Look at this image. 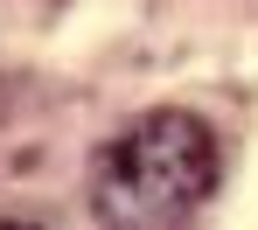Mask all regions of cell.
Here are the masks:
<instances>
[{
  "label": "cell",
  "instance_id": "1",
  "mask_svg": "<svg viewBox=\"0 0 258 230\" xmlns=\"http://www.w3.org/2000/svg\"><path fill=\"white\" fill-rule=\"evenodd\" d=\"M216 133L196 112H140L126 133H112L98 146L91 168V216L119 230H161V223H188L203 202L216 195Z\"/></svg>",
  "mask_w": 258,
  "mask_h": 230
}]
</instances>
